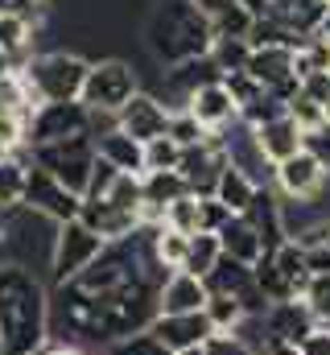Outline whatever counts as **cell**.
Here are the masks:
<instances>
[{"label": "cell", "instance_id": "obj_57", "mask_svg": "<svg viewBox=\"0 0 330 355\" xmlns=\"http://www.w3.org/2000/svg\"><path fill=\"white\" fill-rule=\"evenodd\" d=\"M327 120H330V99H327Z\"/></svg>", "mask_w": 330, "mask_h": 355}, {"label": "cell", "instance_id": "obj_24", "mask_svg": "<svg viewBox=\"0 0 330 355\" xmlns=\"http://www.w3.org/2000/svg\"><path fill=\"white\" fill-rule=\"evenodd\" d=\"M25 170H29V149H21V153H12V157L0 162V215H8V211L21 207Z\"/></svg>", "mask_w": 330, "mask_h": 355}, {"label": "cell", "instance_id": "obj_20", "mask_svg": "<svg viewBox=\"0 0 330 355\" xmlns=\"http://www.w3.org/2000/svg\"><path fill=\"white\" fill-rule=\"evenodd\" d=\"M268 17H272V21H281L293 37L310 42V37L318 33L322 17H327V0H272Z\"/></svg>", "mask_w": 330, "mask_h": 355}, {"label": "cell", "instance_id": "obj_27", "mask_svg": "<svg viewBox=\"0 0 330 355\" xmlns=\"http://www.w3.org/2000/svg\"><path fill=\"white\" fill-rule=\"evenodd\" d=\"M223 248H219V236H207V232H194L190 236V252H186V268L182 272H194V277H207L211 268L219 265Z\"/></svg>", "mask_w": 330, "mask_h": 355}, {"label": "cell", "instance_id": "obj_17", "mask_svg": "<svg viewBox=\"0 0 330 355\" xmlns=\"http://www.w3.org/2000/svg\"><path fill=\"white\" fill-rule=\"evenodd\" d=\"M252 141H256V149H260V157L268 166H281L293 153H302V128L289 120V112L268 120V124H260V128H252Z\"/></svg>", "mask_w": 330, "mask_h": 355}, {"label": "cell", "instance_id": "obj_4", "mask_svg": "<svg viewBox=\"0 0 330 355\" xmlns=\"http://www.w3.org/2000/svg\"><path fill=\"white\" fill-rule=\"evenodd\" d=\"M137 91H141V79H137L132 62H124V58H99L87 71L79 103L91 107V112H99V116H116Z\"/></svg>", "mask_w": 330, "mask_h": 355}, {"label": "cell", "instance_id": "obj_19", "mask_svg": "<svg viewBox=\"0 0 330 355\" xmlns=\"http://www.w3.org/2000/svg\"><path fill=\"white\" fill-rule=\"evenodd\" d=\"M95 153H99V162H107V166L120 170V174L145 178V145L132 141V137H124L120 128L99 132V137H95Z\"/></svg>", "mask_w": 330, "mask_h": 355}, {"label": "cell", "instance_id": "obj_39", "mask_svg": "<svg viewBox=\"0 0 330 355\" xmlns=\"http://www.w3.org/2000/svg\"><path fill=\"white\" fill-rule=\"evenodd\" d=\"M227 219H232V211H227V207H223L215 194L198 198V232H207V236H219Z\"/></svg>", "mask_w": 330, "mask_h": 355}, {"label": "cell", "instance_id": "obj_9", "mask_svg": "<svg viewBox=\"0 0 330 355\" xmlns=\"http://www.w3.org/2000/svg\"><path fill=\"white\" fill-rule=\"evenodd\" d=\"M227 162H232V157H227V137H223V132H211L202 145L182 149V157H177V174H182V182L190 186V194L207 198V194H215L219 170H223Z\"/></svg>", "mask_w": 330, "mask_h": 355}, {"label": "cell", "instance_id": "obj_53", "mask_svg": "<svg viewBox=\"0 0 330 355\" xmlns=\"http://www.w3.org/2000/svg\"><path fill=\"white\" fill-rule=\"evenodd\" d=\"M42 355H82V352H75V347H46Z\"/></svg>", "mask_w": 330, "mask_h": 355}, {"label": "cell", "instance_id": "obj_47", "mask_svg": "<svg viewBox=\"0 0 330 355\" xmlns=\"http://www.w3.org/2000/svg\"><path fill=\"white\" fill-rule=\"evenodd\" d=\"M302 95H306V99H314V103H322V112H327V99H330V71H310V75L302 79Z\"/></svg>", "mask_w": 330, "mask_h": 355}, {"label": "cell", "instance_id": "obj_51", "mask_svg": "<svg viewBox=\"0 0 330 355\" xmlns=\"http://www.w3.org/2000/svg\"><path fill=\"white\" fill-rule=\"evenodd\" d=\"M240 8H244L252 21H260V17H268V8H272V0H240Z\"/></svg>", "mask_w": 330, "mask_h": 355}, {"label": "cell", "instance_id": "obj_31", "mask_svg": "<svg viewBox=\"0 0 330 355\" xmlns=\"http://www.w3.org/2000/svg\"><path fill=\"white\" fill-rule=\"evenodd\" d=\"M289 107L272 95V91H260L248 107H240V124L244 128H260V124H268V120H277V116H285Z\"/></svg>", "mask_w": 330, "mask_h": 355}, {"label": "cell", "instance_id": "obj_50", "mask_svg": "<svg viewBox=\"0 0 330 355\" xmlns=\"http://www.w3.org/2000/svg\"><path fill=\"white\" fill-rule=\"evenodd\" d=\"M232 4H240V0H194V8H198L207 21H215V17H219V12H227Z\"/></svg>", "mask_w": 330, "mask_h": 355}, {"label": "cell", "instance_id": "obj_29", "mask_svg": "<svg viewBox=\"0 0 330 355\" xmlns=\"http://www.w3.org/2000/svg\"><path fill=\"white\" fill-rule=\"evenodd\" d=\"M186 252H190V236L169 232V227H157V232H153V257H157L169 272L186 268Z\"/></svg>", "mask_w": 330, "mask_h": 355}, {"label": "cell", "instance_id": "obj_7", "mask_svg": "<svg viewBox=\"0 0 330 355\" xmlns=\"http://www.w3.org/2000/svg\"><path fill=\"white\" fill-rule=\"evenodd\" d=\"M107 248V240L99 232H91L82 219L71 223H58V236H54V252H50V272H54V285H67L75 281L91 261H99V252Z\"/></svg>", "mask_w": 330, "mask_h": 355}, {"label": "cell", "instance_id": "obj_11", "mask_svg": "<svg viewBox=\"0 0 330 355\" xmlns=\"http://www.w3.org/2000/svg\"><path fill=\"white\" fill-rule=\"evenodd\" d=\"M272 178H277V186H281V194H285L289 202H314V198L327 190L330 174L302 149V153H293L289 162L272 166Z\"/></svg>", "mask_w": 330, "mask_h": 355}, {"label": "cell", "instance_id": "obj_42", "mask_svg": "<svg viewBox=\"0 0 330 355\" xmlns=\"http://www.w3.org/2000/svg\"><path fill=\"white\" fill-rule=\"evenodd\" d=\"M50 12V0H0V17H21L29 25H42Z\"/></svg>", "mask_w": 330, "mask_h": 355}, {"label": "cell", "instance_id": "obj_5", "mask_svg": "<svg viewBox=\"0 0 330 355\" xmlns=\"http://www.w3.org/2000/svg\"><path fill=\"white\" fill-rule=\"evenodd\" d=\"M29 162L42 166L50 178H58L71 194H87V182L91 170L99 162L95 153V137H75V141H58V145H42V149H29Z\"/></svg>", "mask_w": 330, "mask_h": 355}, {"label": "cell", "instance_id": "obj_52", "mask_svg": "<svg viewBox=\"0 0 330 355\" xmlns=\"http://www.w3.org/2000/svg\"><path fill=\"white\" fill-rule=\"evenodd\" d=\"M318 37H327V42H330V4H327V17H322V25H318Z\"/></svg>", "mask_w": 330, "mask_h": 355}, {"label": "cell", "instance_id": "obj_33", "mask_svg": "<svg viewBox=\"0 0 330 355\" xmlns=\"http://www.w3.org/2000/svg\"><path fill=\"white\" fill-rule=\"evenodd\" d=\"M165 137H173L182 149H190V145H202L211 132H207V128H202L186 107H177V112H169V132H165Z\"/></svg>", "mask_w": 330, "mask_h": 355}, {"label": "cell", "instance_id": "obj_13", "mask_svg": "<svg viewBox=\"0 0 330 355\" xmlns=\"http://www.w3.org/2000/svg\"><path fill=\"white\" fill-rule=\"evenodd\" d=\"M186 112H190L207 132H223L227 124H236V120H240L236 99L227 95V87H223L219 79H211V83H202V87L194 91V95L186 99Z\"/></svg>", "mask_w": 330, "mask_h": 355}, {"label": "cell", "instance_id": "obj_46", "mask_svg": "<svg viewBox=\"0 0 330 355\" xmlns=\"http://www.w3.org/2000/svg\"><path fill=\"white\" fill-rule=\"evenodd\" d=\"M120 178V170H112L107 162H95V170H91V182H87V194L82 198H103L107 190H112V182Z\"/></svg>", "mask_w": 330, "mask_h": 355}, {"label": "cell", "instance_id": "obj_40", "mask_svg": "<svg viewBox=\"0 0 330 355\" xmlns=\"http://www.w3.org/2000/svg\"><path fill=\"white\" fill-rule=\"evenodd\" d=\"M219 83H223V87H227V95H232V99H236V107H248V103H252V99H256V95H260V83H256V79H252V75H248V71H232V75H219Z\"/></svg>", "mask_w": 330, "mask_h": 355}, {"label": "cell", "instance_id": "obj_54", "mask_svg": "<svg viewBox=\"0 0 330 355\" xmlns=\"http://www.w3.org/2000/svg\"><path fill=\"white\" fill-rule=\"evenodd\" d=\"M4 75H12V62H8V58L0 54V79H4Z\"/></svg>", "mask_w": 330, "mask_h": 355}, {"label": "cell", "instance_id": "obj_23", "mask_svg": "<svg viewBox=\"0 0 330 355\" xmlns=\"http://www.w3.org/2000/svg\"><path fill=\"white\" fill-rule=\"evenodd\" d=\"M182 194H190V186L182 182L177 170H153V174L141 178V198H145V207L165 211V207H169V202H177Z\"/></svg>", "mask_w": 330, "mask_h": 355}, {"label": "cell", "instance_id": "obj_3", "mask_svg": "<svg viewBox=\"0 0 330 355\" xmlns=\"http://www.w3.org/2000/svg\"><path fill=\"white\" fill-rule=\"evenodd\" d=\"M87 71L91 62L82 54H71V50H46V54H33L29 67L21 71L25 87L37 103H71L82 95V83H87Z\"/></svg>", "mask_w": 330, "mask_h": 355}, {"label": "cell", "instance_id": "obj_18", "mask_svg": "<svg viewBox=\"0 0 330 355\" xmlns=\"http://www.w3.org/2000/svg\"><path fill=\"white\" fill-rule=\"evenodd\" d=\"M207 285H202V277H194V272H169L162 285V293H157V306H162V314H198L202 306H207Z\"/></svg>", "mask_w": 330, "mask_h": 355}, {"label": "cell", "instance_id": "obj_32", "mask_svg": "<svg viewBox=\"0 0 330 355\" xmlns=\"http://www.w3.org/2000/svg\"><path fill=\"white\" fill-rule=\"evenodd\" d=\"M165 227L182 232V236H194L198 232V194H182L177 202H169L165 207Z\"/></svg>", "mask_w": 330, "mask_h": 355}, {"label": "cell", "instance_id": "obj_37", "mask_svg": "<svg viewBox=\"0 0 330 355\" xmlns=\"http://www.w3.org/2000/svg\"><path fill=\"white\" fill-rule=\"evenodd\" d=\"M302 302L310 306V314H314L322 327H330V272H327V277H310V285H306Z\"/></svg>", "mask_w": 330, "mask_h": 355}, {"label": "cell", "instance_id": "obj_36", "mask_svg": "<svg viewBox=\"0 0 330 355\" xmlns=\"http://www.w3.org/2000/svg\"><path fill=\"white\" fill-rule=\"evenodd\" d=\"M211 33H215V37H244L248 42V33H252V17H248L240 4H232L227 12H219V17L211 21Z\"/></svg>", "mask_w": 330, "mask_h": 355}, {"label": "cell", "instance_id": "obj_2", "mask_svg": "<svg viewBox=\"0 0 330 355\" xmlns=\"http://www.w3.org/2000/svg\"><path fill=\"white\" fill-rule=\"evenodd\" d=\"M145 46L157 62L177 67L190 58H207L215 46V33H211V21L194 8V0H162L145 21Z\"/></svg>", "mask_w": 330, "mask_h": 355}, {"label": "cell", "instance_id": "obj_1", "mask_svg": "<svg viewBox=\"0 0 330 355\" xmlns=\"http://www.w3.org/2000/svg\"><path fill=\"white\" fill-rule=\"evenodd\" d=\"M50 343V293L33 268L0 265V355H42Z\"/></svg>", "mask_w": 330, "mask_h": 355}, {"label": "cell", "instance_id": "obj_38", "mask_svg": "<svg viewBox=\"0 0 330 355\" xmlns=\"http://www.w3.org/2000/svg\"><path fill=\"white\" fill-rule=\"evenodd\" d=\"M202 352L207 355H260L240 331H215V335L202 343Z\"/></svg>", "mask_w": 330, "mask_h": 355}, {"label": "cell", "instance_id": "obj_55", "mask_svg": "<svg viewBox=\"0 0 330 355\" xmlns=\"http://www.w3.org/2000/svg\"><path fill=\"white\" fill-rule=\"evenodd\" d=\"M177 355H207L202 347H190V352H177Z\"/></svg>", "mask_w": 330, "mask_h": 355}, {"label": "cell", "instance_id": "obj_30", "mask_svg": "<svg viewBox=\"0 0 330 355\" xmlns=\"http://www.w3.org/2000/svg\"><path fill=\"white\" fill-rule=\"evenodd\" d=\"M202 314L211 318V327H215V331H240V327L248 322L244 306H240L236 297H223V293H211V297H207V306H202Z\"/></svg>", "mask_w": 330, "mask_h": 355}, {"label": "cell", "instance_id": "obj_56", "mask_svg": "<svg viewBox=\"0 0 330 355\" xmlns=\"http://www.w3.org/2000/svg\"><path fill=\"white\" fill-rule=\"evenodd\" d=\"M322 240H327V248H330V223H327V236H322Z\"/></svg>", "mask_w": 330, "mask_h": 355}, {"label": "cell", "instance_id": "obj_49", "mask_svg": "<svg viewBox=\"0 0 330 355\" xmlns=\"http://www.w3.org/2000/svg\"><path fill=\"white\" fill-rule=\"evenodd\" d=\"M302 355H330V327H318V331L302 343Z\"/></svg>", "mask_w": 330, "mask_h": 355}, {"label": "cell", "instance_id": "obj_15", "mask_svg": "<svg viewBox=\"0 0 330 355\" xmlns=\"http://www.w3.org/2000/svg\"><path fill=\"white\" fill-rule=\"evenodd\" d=\"M79 219L91 232H99L107 244L128 240L132 232H141V211H120V207H112L107 198H82Z\"/></svg>", "mask_w": 330, "mask_h": 355}, {"label": "cell", "instance_id": "obj_21", "mask_svg": "<svg viewBox=\"0 0 330 355\" xmlns=\"http://www.w3.org/2000/svg\"><path fill=\"white\" fill-rule=\"evenodd\" d=\"M219 248H223V257H232V261H240V265H256V261L264 257V244H260V236L252 232V223H248L244 215H232V219L223 223Z\"/></svg>", "mask_w": 330, "mask_h": 355}, {"label": "cell", "instance_id": "obj_45", "mask_svg": "<svg viewBox=\"0 0 330 355\" xmlns=\"http://www.w3.org/2000/svg\"><path fill=\"white\" fill-rule=\"evenodd\" d=\"M297 244H302V240H297ZM302 248H306V268H310V277H327V272H330V248H327V240H306Z\"/></svg>", "mask_w": 330, "mask_h": 355}, {"label": "cell", "instance_id": "obj_34", "mask_svg": "<svg viewBox=\"0 0 330 355\" xmlns=\"http://www.w3.org/2000/svg\"><path fill=\"white\" fill-rule=\"evenodd\" d=\"M177 157H182V145L173 137H157L145 145V174L153 170H177Z\"/></svg>", "mask_w": 330, "mask_h": 355}, {"label": "cell", "instance_id": "obj_10", "mask_svg": "<svg viewBox=\"0 0 330 355\" xmlns=\"http://www.w3.org/2000/svg\"><path fill=\"white\" fill-rule=\"evenodd\" d=\"M116 128H120L124 137H132V141L149 145V141H157V137L169 132V107H165L157 95L137 91V95L116 112Z\"/></svg>", "mask_w": 330, "mask_h": 355}, {"label": "cell", "instance_id": "obj_12", "mask_svg": "<svg viewBox=\"0 0 330 355\" xmlns=\"http://www.w3.org/2000/svg\"><path fill=\"white\" fill-rule=\"evenodd\" d=\"M149 335L162 343L165 352H190V347H202L211 335H215V327H211V318L198 310V314H157L153 318V327H149Z\"/></svg>", "mask_w": 330, "mask_h": 355}, {"label": "cell", "instance_id": "obj_22", "mask_svg": "<svg viewBox=\"0 0 330 355\" xmlns=\"http://www.w3.org/2000/svg\"><path fill=\"white\" fill-rule=\"evenodd\" d=\"M256 190H260V182L248 174V170H240V166H223L219 170V182H215V198L232 211V215H244L248 207H252V198H256Z\"/></svg>", "mask_w": 330, "mask_h": 355}, {"label": "cell", "instance_id": "obj_35", "mask_svg": "<svg viewBox=\"0 0 330 355\" xmlns=\"http://www.w3.org/2000/svg\"><path fill=\"white\" fill-rule=\"evenodd\" d=\"M103 198H107L112 207H120V211H141V202H145V198H141V178L137 174H120Z\"/></svg>", "mask_w": 330, "mask_h": 355}, {"label": "cell", "instance_id": "obj_41", "mask_svg": "<svg viewBox=\"0 0 330 355\" xmlns=\"http://www.w3.org/2000/svg\"><path fill=\"white\" fill-rule=\"evenodd\" d=\"M302 149L330 174V120H322V124L310 128V132H302Z\"/></svg>", "mask_w": 330, "mask_h": 355}, {"label": "cell", "instance_id": "obj_6", "mask_svg": "<svg viewBox=\"0 0 330 355\" xmlns=\"http://www.w3.org/2000/svg\"><path fill=\"white\" fill-rule=\"evenodd\" d=\"M75 137H91V107H82L79 99H71V103H37L33 116L25 120V149L75 141Z\"/></svg>", "mask_w": 330, "mask_h": 355}, {"label": "cell", "instance_id": "obj_28", "mask_svg": "<svg viewBox=\"0 0 330 355\" xmlns=\"http://www.w3.org/2000/svg\"><path fill=\"white\" fill-rule=\"evenodd\" d=\"M248 58H252V46L244 37H215V46H211V62H215L219 75L248 71Z\"/></svg>", "mask_w": 330, "mask_h": 355}, {"label": "cell", "instance_id": "obj_58", "mask_svg": "<svg viewBox=\"0 0 330 355\" xmlns=\"http://www.w3.org/2000/svg\"><path fill=\"white\" fill-rule=\"evenodd\" d=\"M327 4H330V0H327Z\"/></svg>", "mask_w": 330, "mask_h": 355}, {"label": "cell", "instance_id": "obj_43", "mask_svg": "<svg viewBox=\"0 0 330 355\" xmlns=\"http://www.w3.org/2000/svg\"><path fill=\"white\" fill-rule=\"evenodd\" d=\"M103 355H173V352H165V347L153 339V335H149V331H141V335H132V339L112 343Z\"/></svg>", "mask_w": 330, "mask_h": 355}, {"label": "cell", "instance_id": "obj_26", "mask_svg": "<svg viewBox=\"0 0 330 355\" xmlns=\"http://www.w3.org/2000/svg\"><path fill=\"white\" fill-rule=\"evenodd\" d=\"M33 107H37V99L29 95L25 79H21V71H12V75L0 79V116H21V120H29Z\"/></svg>", "mask_w": 330, "mask_h": 355}, {"label": "cell", "instance_id": "obj_8", "mask_svg": "<svg viewBox=\"0 0 330 355\" xmlns=\"http://www.w3.org/2000/svg\"><path fill=\"white\" fill-rule=\"evenodd\" d=\"M21 207H25V211H33V215H42V219H50V223H71V219H79L82 198H79V194H71L58 178H50L42 166H33V162H29Z\"/></svg>", "mask_w": 330, "mask_h": 355}, {"label": "cell", "instance_id": "obj_44", "mask_svg": "<svg viewBox=\"0 0 330 355\" xmlns=\"http://www.w3.org/2000/svg\"><path fill=\"white\" fill-rule=\"evenodd\" d=\"M289 120L302 128V132H310V128H318L322 120H327V112H322V103H314V99H306V95H297L293 103H289Z\"/></svg>", "mask_w": 330, "mask_h": 355}, {"label": "cell", "instance_id": "obj_25", "mask_svg": "<svg viewBox=\"0 0 330 355\" xmlns=\"http://www.w3.org/2000/svg\"><path fill=\"white\" fill-rule=\"evenodd\" d=\"M272 257V265L281 268V277L293 285V293L302 297L306 293V285H310V268H306V248L297 244V240H285L277 252H268Z\"/></svg>", "mask_w": 330, "mask_h": 355}, {"label": "cell", "instance_id": "obj_16", "mask_svg": "<svg viewBox=\"0 0 330 355\" xmlns=\"http://www.w3.org/2000/svg\"><path fill=\"white\" fill-rule=\"evenodd\" d=\"M244 219L252 223V232L260 236L264 252H277V248L289 240V227H285V207H281V202H277V194H268L264 186L256 190V198H252V207L244 211Z\"/></svg>", "mask_w": 330, "mask_h": 355}, {"label": "cell", "instance_id": "obj_14", "mask_svg": "<svg viewBox=\"0 0 330 355\" xmlns=\"http://www.w3.org/2000/svg\"><path fill=\"white\" fill-rule=\"evenodd\" d=\"M322 322L310 314V306L302 297H289V302H272L264 310V331L272 339H289V343H306Z\"/></svg>", "mask_w": 330, "mask_h": 355}, {"label": "cell", "instance_id": "obj_48", "mask_svg": "<svg viewBox=\"0 0 330 355\" xmlns=\"http://www.w3.org/2000/svg\"><path fill=\"white\" fill-rule=\"evenodd\" d=\"M260 355H302V343H289V339H272V335H264V339H260Z\"/></svg>", "mask_w": 330, "mask_h": 355}]
</instances>
